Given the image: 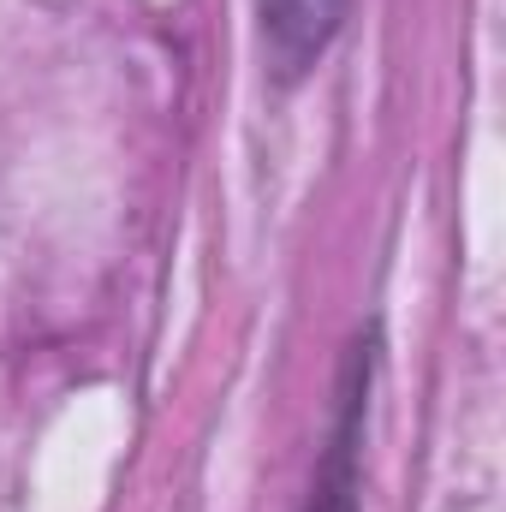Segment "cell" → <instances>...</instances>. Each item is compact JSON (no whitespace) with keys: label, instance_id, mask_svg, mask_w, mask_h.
I'll use <instances>...</instances> for the list:
<instances>
[{"label":"cell","instance_id":"obj_1","mask_svg":"<svg viewBox=\"0 0 506 512\" xmlns=\"http://www.w3.org/2000/svg\"><path fill=\"white\" fill-rule=\"evenodd\" d=\"M340 6L346 0H268V42H274V60L286 72H298L322 42L328 30L340 24Z\"/></svg>","mask_w":506,"mask_h":512}]
</instances>
